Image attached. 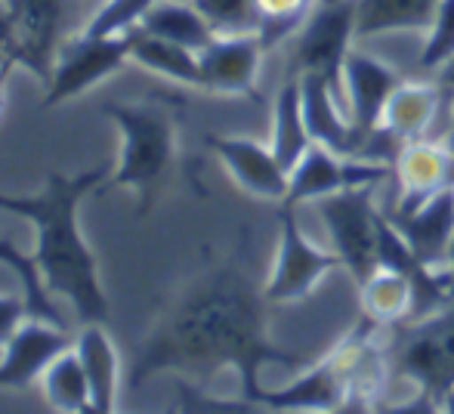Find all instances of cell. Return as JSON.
<instances>
[{
    "mask_svg": "<svg viewBox=\"0 0 454 414\" xmlns=\"http://www.w3.org/2000/svg\"><path fill=\"white\" fill-rule=\"evenodd\" d=\"M454 114V90L439 84H424V81H402L399 90L393 93L387 112H383V127L405 143L418 139H436L442 143L445 130Z\"/></svg>",
    "mask_w": 454,
    "mask_h": 414,
    "instance_id": "obj_11",
    "label": "cell"
},
{
    "mask_svg": "<svg viewBox=\"0 0 454 414\" xmlns=\"http://www.w3.org/2000/svg\"><path fill=\"white\" fill-rule=\"evenodd\" d=\"M108 180V168L99 164L84 174L66 176L50 170L35 195L0 192V210L19 214L35 229V266L43 288L72 303L81 322H106L108 301L99 282V263L81 232L78 210L90 192H99Z\"/></svg>",
    "mask_w": 454,
    "mask_h": 414,
    "instance_id": "obj_2",
    "label": "cell"
},
{
    "mask_svg": "<svg viewBox=\"0 0 454 414\" xmlns=\"http://www.w3.org/2000/svg\"><path fill=\"white\" fill-rule=\"evenodd\" d=\"M28 316V301L16 294H0V347L16 334V328L25 322Z\"/></svg>",
    "mask_w": 454,
    "mask_h": 414,
    "instance_id": "obj_30",
    "label": "cell"
},
{
    "mask_svg": "<svg viewBox=\"0 0 454 414\" xmlns=\"http://www.w3.org/2000/svg\"><path fill=\"white\" fill-rule=\"evenodd\" d=\"M442 0H359L356 35L380 37L399 31H430Z\"/></svg>",
    "mask_w": 454,
    "mask_h": 414,
    "instance_id": "obj_20",
    "label": "cell"
},
{
    "mask_svg": "<svg viewBox=\"0 0 454 414\" xmlns=\"http://www.w3.org/2000/svg\"><path fill=\"white\" fill-rule=\"evenodd\" d=\"M130 62V41L127 35H90L81 31L78 37L66 41L59 47L53 66V81L43 97V108H53L66 99H74L81 93L93 90L106 78L124 68Z\"/></svg>",
    "mask_w": 454,
    "mask_h": 414,
    "instance_id": "obj_9",
    "label": "cell"
},
{
    "mask_svg": "<svg viewBox=\"0 0 454 414\" xmlns=\"http://www.w3.org/2000/svg\"><path fill=\"white\" fill-rule=\"evenodd\" d=\"M214 35H257L260 12L257 0H192Z\"/></svg>",
    "mask_w": 454,
    "mask_h": 414,
    "instance_id": "obj_27",
    "label": "cell"
},
{
    "mask_svg": "<svg viewBox=\"0 0 454 414\" xmlns=\"http://www.w3.org/2000/svg\"><path fill=\"white\" fill-rule=\"evenodd\" d=\"M204 143L210 145L216 158L223 161V168L229 170L235 183L245 189L247 195L263 201H285L287 195V174L285 164L275 158L270 145L257 143L247 137H223V133H207Z\"/></svg>",
    "mask_w": 454,
    "mask_h": 414,
    "instance_id": "obj_15",
    "label": "cell"
},
{
    "mask_svg": "<svg viewBox=\"0 0 454 414\" xmlns=\"http://www.w3.org/2000/svg\"><path fill=\"white\" fill-rule=\"evenodd\" d=\"M393 174V164L371 161V158H347L325 145L312 143L309 152L291 168L287 195L281 205L300 207L303 201H318L349 186H380Z\"/></svg>",
    "mask_w": 454,
    "mask_h": 414,
    "instance_id": "obj_10",
    "label": "cell"
},
{
    "mask_svg": "<svg viewBox=\"0 0 454 414\" xmlns=\"http://www.w3.org/2000/svg\"><path fill=\"white\" fill-rule=\"evenodd\" d=\"M393 170L399 180V201L393 210H411L442 192L445 186H454V161L449 149L436 139L405 143Z\"/></svg>",
    "mask_w": 454,
    "mask_h": 414,
    "instance_id": "obj_16",
    "label": "cell"
},
{
    "mask_svg": "<svg viewBox=\"0 0 454 414\" xmlns=\"http://www.w3.org/2000/svg\"><path fill=\"white\" fill-rule=\"evenodd\" d=\"M137 28H145L149 35H158L164 41H174L180 47H189L201 53L214 41V28L207 19L198 12L195 4H180V0H158Z\"/></svg>",
    "mask_w": 454,
    "mask_h": 414,
    "instance_id": "obj_23",
    "label": "cell"
},
{
    "mask_svg": "<svg viewBox=\"0 0 454 414\" xmlns=\"http://www.w3.org/2000/svg\"><path fill=\"white\" fill-rule=\"evenodd\" d=\"M442 409H445V411H454V393H449V399L442 402Z\"/></svg>",
    "mask_w": 454,
    "mask_h": 414,
    "instance_id": "obj_36",
    "label": "cell"
},
{
    "mask_svg": "<svg viewBox=\"0 0 454 414\" xmlns=\"http://www.w3.org/2000/svg\"><path fill=\"white\" fill-rule=\"evenodd\" d=\"M359 0H318L316 10L294 35L291 66L297 74H318L331 84L343 105V66L353 53ZM347 108V105H343Z\"/></svg>",
    "mask_w": 454,
    "mask_h": 414,
    "instance_id": "obj_5",
    "label": "cell"
},
{
    "mask_svg": "<svg viewBox=\"0 0 454 414\" xmlns=\"http://www.w3.org/2000/svg\"><path fill=\"white\" fill-rule=\"evenodd\" d=\"M387 216L427 266L442 269L445 251L454 235V186H445L424 205L411 210H389Z\"/></svg>",
    "mask_w": 454,
    "mask_h": 414,
    "instance_id": "obj_17",
    "label": "cell"
},
{
    "mask_svg": "<svg viewBox=\"0 0 454 414\" xmlns=\"http://www.w3.org/2000/svg\"><path fill=\"white\" fill-rule=\"evenodd\" d=\"M451 59H454V0H442L430 31H427V43L420 50L418 66L427 68V72H439Z\"/></svg>",
    "mask_w": 454,
    "mask_h": 414,
    "instance_id": "obj_29",
    "label": "cell"
},
{
    "mask_svg": "<svg viewBox=\"0 0 454 414\" xmlns=\"http://www.w3.org/2000/svg\"><path fill=\"white\" fill-rule=\"evenodd\" d=\"M439 81H442L445 87H451V90H454V59L445 62V66L439 68Z\"/></svg>",
    "mask_w": 454,
    "mask_h": 414,
    "instance_id": "obj_34",
    "label": "cell"
},
{
    "mask_svg": "<svg viewBox=\"0 0 454 414\" xmlns=\"http://www.w3.org/2000/svg\"><path fill=\"white\" fill-rule=\"evenodd\" d=\"M155 4L158 0H106L84 25V31H90V35H127L143 22V16Z\"/></svg>",
    "mask_w": 454,
    "mask_h": 414,
    "instance_id": "obj_28",
    "label": "cell"
},
{
    "mask_svg": "<svg viewBox=\"0 0 454 414\" xmlns=\"http://www.w3.org/2000/svg\"><path fill=\"white\" fill-rule=\"evenodd\" d=\"M383 365L393 378L408 380L427 409H442L454 393V301L402 322L383 353Z\"/></svg>",
    "mask_w": 454,
    "mask_h": 414,
    "instance_id": "obj_4",
    "label": "cell"
},
{
    "mask_svg": "<svg viewBox=\"0 0 454 414\" xmlns=\"http://www.w3.org/2000/svg\"><path fill=\"white\" fill-rule=\"evenodd\" d=\"M309 145H312V137L303 118V90H300V78H291L278 90V97H275L270 149L287 168V174H291V168L309 152Z\"/></svg>",
    "mask_w": 454,
    "mask_h": 414,
    "instance_id": "obj_21",
    "label": "cell"
},
{
    "mask_svg": "<svg viewBox=\"0 0 454 414\" xmlns=\"http://www.w3.org/2000/svg\"><path fill=\"white\" fill-rule=\"evenodd\" d=\"M0 263H4L6 269L19 278V285H22V294H25V301H28V316L62 324L59 312H56L53 301H50L53 294L43 288L41 272H37L35 257H31V254L19 251V245H12L10 238H0Z\"/></svg>",
    "mask_w": 454,
    "mask_h": 414,
    "instance_id": "obj_25",
    "label": "cell"
},
{
    "mask_svg": "<svg viewBox=\"0 0 454 414\" xmlns=\"http://www.w3.org/2000/svg\"><path fill=\"white\" fill-rule=\"evenodd\" d=\"M74 353H78L87 384H90L93 411H114V405H118V353H114V343L108 331L102 328V322H87L81 328L78 340H74Z\"/></svg>",
    "mask_w": 454,
    "mask_h": 414,
    "instance_id": "obj_18",
    "label": "cell"
},
{
    "mask_svg": "<svg viewBox=\"0 0 454 414\" xmlns=\"http://www.w3.org/2000/svg\"><path fill=\"white\" fill-rule=\"evenodd\" d=\"M270 307L245 257L207 263L158 312L130 365L127 387L139 390L158 374L207 384L214 374L235 371L239 396L257 411L266 393L260 380L266 365L306 368L303 355L272 340Z\"/></svg>",
    "mask_w": 454,
    "mask_h": 414,
    "instance_id": "obj_1",
    "label": "cell"
},
{
    "mask_svg": "<svg viewBox=\"0 0 454 414\" xmlns=\"http://www.w3.org/2000/svg\"><path fill=\"white\" fill-rule=\"evenodd\" d=\"M10 10V53L16 68L31 72L43 87L53 81L62 35L68 22V0H4Z\"/></svg>",
    "mask_w": 454,
    "mask_h": 414,
    "instance_id": "obj_8",
    "label": "cell"
},
{
    "mask_svg": "<svg viewBox=\"0 0 454 414\" xmlns=\"http://www.w3.org/2000/svg\"><path fill=\"white\" fill-rule=\"evenodd\" d=\"M263 41L260 35H216L198 53L201 66V90L216 97L257 99V78L263 66Z\"/></svg>",
    "mask_w": 454,
    "mask_h": 414,
    "instance_id": "obj_12",
    "label": "cell"
},
{
    "mask_svg": "<svg viewBox=\"0 0 454 414\" xmlns=\"http://www.w3.org/2000/svg\"><path fill=\"white\" fill-rule=\"evenodd\" d=\"M402 78L389 62L368 50L353 47L343 66V105L347 114L362 133H374L383 127V112H387L393 93L399 90Z\"/></svg>",
    "mask_w": 454,
    "mask_h": 414,
    "instance_id": "obj_14",
    "label": "cell"
},
{
    "mask_svg": "<svg viewBox=\"0 0 454 414\" xmlns=\"http://www.w3.org/2000/svg\"><path fill=\"white\" fill-rule=\"evenodd\" d=\"M442 276H445V285H449V297L454 301V235H451L449 251H445V260H442Z\"/></svg>",
    "mask_w": 454,
    "mask_h": 414,
    "instance_id": "obj_31",
    "label": "cell"
},
{
    "mask_svg": "<svg viewBox=\"0 0 454 414\" xmlns=\"http://www.w3.org/2000/svg\"><path fill=\"white\" fill-rule=\"evenodd\" d=\"M377 186H349L316 201V210L325 223L331 247L340 257L343 269L364 282L377 269V226L380 207L374 201Z\"/></svg>",
    "mask_w": 454,
    "mask_h": 414,
    "instance_id": "obj_6",
    "label": "cell"
},
{
    "mask_svg": "<svg viewBox=\"0 0 454 414\" xmlns=\"http://www.w3.org/2000/svg\"><path fill=\"white\" fill-rule=\"evenodd\" d=\"M362 312L374 324H402L414 316V285L402 272L377 266L359 285Z\"/></svg>",
    "mask_w": 454,
    "mask_h": 414,
    "instance_id": "obj_22",
    "label": "cell"
},
{
    "mask_svg": "<svg viewBox=\"0 0 454 414\" xmlns=\"http://www.w3.org/2000/svg\"><path fill=\"white\" fill-rule=\"evenodd\" d=\"M442 145H445V149H449V155H451V161H454V114H451L449 130H445V137H442Z\"/></svg>",
    "mask_w": 454,
    "mask_h": 414,
    "instance_id": "obj_35",
    "label": "cell"
},
{
    "mask_svg": "<svg viewBox=\"0 0 454 414\" xmlns=\"http://www.w3.org/2000/svg\"><path fill=\"white\" fill-rule=\"evenodd\" d=\"M12 62H4L0 66V124H4V118H6V78H10V72H12Z\"/></svg>",
    "mask_w": 454,
    "mask_h": 414,
    "instance_id": "obj_33",
    "label": "cell"
},
{
    "mask_svg": "<svg viewBox=\"0 0 454 414\" xmlns=\"http://www.w3.org/2000/svg\"><path fill=\"white\" fill-rule=\"evenodd\" d=\"M4 62H10V59H6V56H4V53H0V66H4Z\"/></svg>",
    "mask_w": 454,
    "mask_h": 414,
    "instance_id": "obj_37",
    "label": "cell"
},
{
    "mask_svg": "<svg viewBox=\"0 0 454 414\" xmlns=\"http://www.w3.org/2000/svg\"><path fill=\"white\" fill-rule=\"evenodd\" d=\"M0 53H10V10L4 0H0Z\"/></svg>",
    "mask_w": 454,
    "mask_h": 414,
    "instance_id": "obj_32",
    "label": "cell"
},
{
    "mask_svg": "<svg viewBox=\"0 0 454 414\" xmlns=\"http://www.w3.org/2000/svg\"><path fill=\"white\" fill-rule=\"evenodd\" d=\"M294 210L297 207L278 205V220H281L278 247H275L270 278L263 282V294L272 307L306 301V297L322 285V278H328L334 269H343L334 247H331V251L318 247L316 241L300 229Z\"/></svg>",
    "mask_w": 454,
    "mask_h": 414,
    "instance_id": "obj_7",
    "label": "cell"
},
{
    "mask_svg": "<svg viewBox=\"0 0 454 414\" xmlns=\"http://www.w3.org/2000/svg\"><path fill=\"white\" fill-rule=\"evenodd\" d=\"M106 114L124 137L121 161L102 189H133L139 199L137 214L145 216L155 207L170 170L176 168V118L164 103L106 105ZM99 189V192H102Z\"/></svg>",
    "mask_w": 454,
    "mask_h": 414,
    "instance_id": "obj_3",
    "label": "cell"
},
{
    "mask_svg": "<svg viewBox=\"0 0 454 414\" xmlns=\"http://www.w3.org/2000/svg\"><path fill=\"white\" fill-rule=\"evenodd\" d=\"M127 41H130V62L143 66L145 72H155L168 81L201 90V66H198L195 50L149 35L145 28L127 31Z\"/></svg>",
    "mask_w": 454,
    "mask_h": 414,
    "instance_id": "obj_19",
    "label": "cell"
},
{
    "mask_svg": "<svg viewBox=\"0 0 454 414\" xmlns=\"http://www.w3.org/2000/svg\"><path fill=\"white\" fill-rule=\"evenodd\" d=\"M41 393H43V399H47L50 409H56V411H66V414L93 411L90 384H87L84 365H81L74 349H66V353L43 371Z\"/></svg>",
    "mask_w": 454,
    "mask_h": 414,
    "instance_id": "obj_24",
    "label": "cell"
},
{
    "mask_svg": "<svg viewBox=\"0 0 454 414\" xmlns=\"http://www.w3.org/2000/svg\"><path fill=\"white\" fill-rule=\"evenodd\" d=\"M318 0H257L260 12V41H263L266 53L275 50L278 43L291 41L303 22L309 19V12L316 10Z\"/></svg>",
    "mask_w": 454,
    "mask_h": 414,
    "instance_id": "obj_26",
    "label": "cell"
},
{
    "mask_svg": "<svg viewBox=\"0 0 454 414\" xmlns=\"http://www.w3.org/2000/svg\"><path fill=\"white\" fill-rule=\"evenodd\" d=\"M66 349H72V337L62 324L28 316L0 347V390L31 387Z\"/></svg>",
    "mask_w": 454,
    "mask_h": 414,
    "instance_id": "obj_13",
    "label": "cell"
}]
</instances>
